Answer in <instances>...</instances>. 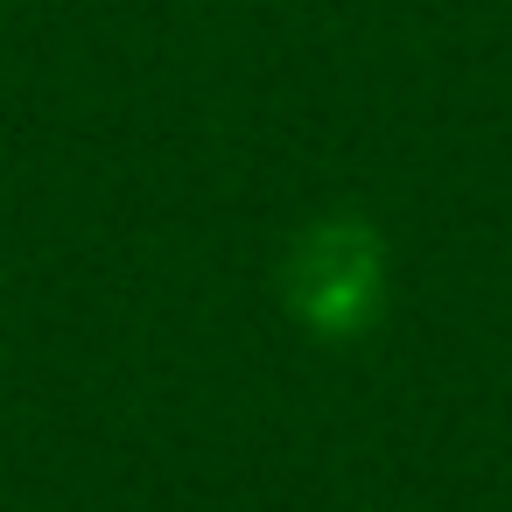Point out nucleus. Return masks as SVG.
Instances as JSON below:
<instances>
[{
  "label": "nucleus",
  "instance_id": "obj_1",
  "mask_svg": "<svg viewBox=\"0 0 512 512\" xmlns=\"http://www.w3.org/2000/svg\"><path fill=\"white\" fill-rule=\"evenodd\" d=\"M281 302L316 337H358L386 309V239L365 218H316L281 260Z\"/></svg>",
  "mask_w": 512,
  "mask_h": 512
}]
</instances>
